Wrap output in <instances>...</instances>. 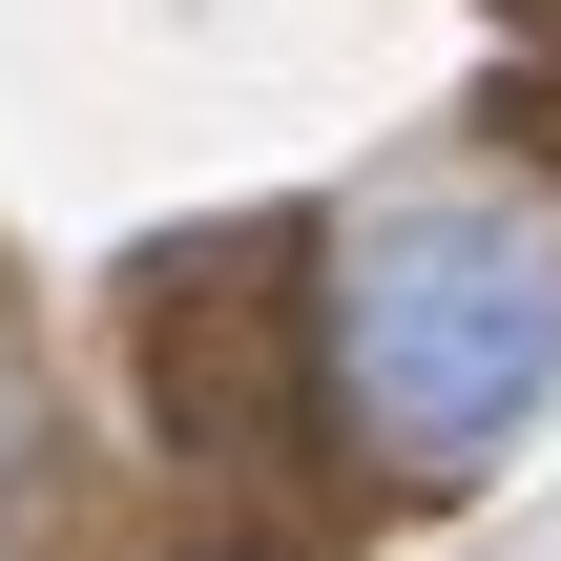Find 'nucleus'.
I'll use <instances>...</instances> for the list:
<instances>
[{
	"mask_svg": "<svg viewBox=\"0 0 561 561\" xmlns=\"http://www.w3.org/2000/svg\"><path fill=\"white\" fill-rule=\"evenodd\" d=\"M333 396H354V437L396 479H479L561 396V250L520 208H479V187L375 208L333 250Z\"/></svg>",
	"mask_w": 561,
	"mask_h": 561,
	"instance_id": "1",
	"label": "nucleus"
}]
</instances>
